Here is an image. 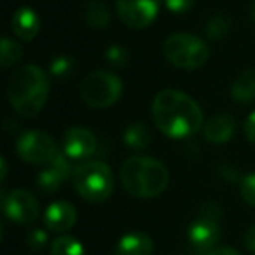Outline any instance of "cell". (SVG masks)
<instances>
[{"mask_svg":"<svg viewBox=\"0 0 255 255\" xmlns=\"http://www.w3.org/2000/svg\"><path fill=\"white\" fill-rule=\"evenodd\" d=\"M229 19H227V16L224 14H215L212 16V18L208 19V23H206V35L210 37V39L213 40H219L222 39V37L227 35V32H229Z\"/></svg>","mask_w":255,"mask_h":255,"instance_id":"23","label":"cell"},{"mask_svg":"<svg viewBox=\"0 0 255 255\" xmlns=\"http://www.w3.org/2000/svg\"><path fill=\"white\" fill-rule=\"evenodd\" d=\"M72 173H74V170L68 164L67 156L60 152L56 159L51 161L49 164H46V168L40 170L39 177H37V185L46 194H53L72 177Z\"/></svg>","mask_w":255,"mask_h":255,"instance_id":"12","label":"cell"},{"mask_svg":"<svg viewBox=\"0 0 255 255\" xmlns=\"http://www.w3.org/2000/svg\"><path fill=\"white\" fill-rule=\"evenodd\" d=\"M77 222V210L68 201L51 203L44 212V224L54 233H67Z\"/></svg>","mask_w":255,"mask_h":255,"instance_id":"13","label":"cell"},{"mask_svg":"<svg viewBox=\"0 0 255 255\" xmlns=\"http://www.w3.org/2000/svg\"><path fill=\"white\" fill-rule=\"evenodd\" d=\"M16 150L23 161L30 164H44V166L60 156L54 140L44 131L23 133L16 143Z\"/></svg>","mask_w":255,"mask_h":255,"instance_id":"8","label":"cell"},{"mask_svg":"<svg viewBox=\"0 0 255 255\" xmlns=\"http://www.w3.org/2000/svg\"><path fill=\"white\" fill-rule=\"evenodd\" d=\"M161 0H116L121 21L129 28H147L159 14Z\"/></svg>","mask_w":255,"mask_h":255,"instance_id":"9","label":"cell"},{"mask_svg":"<svg viewBox=\"0 0 255 255\" xmlns=\"http://www.w3.org/2000/svg\"><path fill=\"white\" fill-rule=\"evenodd\" d=\"M164 56L173 67L182 70H196L210 58V47L192 33H173L164 42Z\"/></svg>","mask_w":255,"mask_h":255,"instance_id":"6","label":"cell"},{"mask_svg":"<svg viewBox=\"0 0 255 255\" xmlns=\"http://www.w3.org/2000/svg\"><path fill=\"white\" fill-rule=\"evenodd\" d=\"M164 4L173 14H185L194 5V0H164Z\"/></svg>","mask_w":255,"mask_h":255,"instance_id":"27","label":"cell"},{"mask_svg":"<svg viewBox=\"0 0 255 255\" xmlns=\"http://www.w3.org/2000/svg\"><path fill=\"white\" fill-rule=\"evenodd\" d=\"M47 243V234L46 231L42 229H32L28 234H26V245H28L32 250L39 252L42 250L44 247H46Z\"/></svg>","mask_w":255,"mask_h":255,"instance_id":"26","label":"cell"},{"mask_svg":"<svg viewBox=\"0 0 255 255\" xmlns=\"http://www.w3.org/2000/svg\"><path fill=\"white\" fill-rule=\"evenodd\" d=\"M5 171H7V164H5V159L2 157V180L5 178Z\"/></svg>","mask_w":255,"mask_h":255,"instance_id":"32","label":"cell"},{"mask_svg":"<svg viewBox=\"0 0 255 255\" xmlns=\"http://www.w3.org/2000/svg\"><path fill=\"white\" fill-rule=\"evenodd\" d=\"M49 72L53 77L60 79V81H65V79L72 77L75 72V61L72 56H67V54H61V56H56L51 60L49 65Z\"/></svg>","mask_w":255,"mask_h":255,"instance_id":"21","label":"cell"},{"mask_svg":"<svg viewBox=\"0 0 255 255\" xmlns=\"http://www.w3.org/2000/svg\"><path fill=\"white\" fill-rule=\"evenodd\" d=\"M208 255H241V254L238 250H234V248H231V247H220V248L212 250Z\"/></svg>","mask_w":255,"mask_h":255,"instance_id":"30","label":"cell"},{"mask_svg":"<svg viewBox=\"0 0 255 255\" xmlns=\"http://www.w3.org/2000/svg\"><path fill=\"white\" fill-rule=\"evenodd\" d=\"M231 96L240 103L255 102V68H245L231 84Z\"/></svg>","mask_w":255,"mask_h":255,"instance_id":"17","label":"cell"},{"mask_svg":"<svg viewBox=\"0 0 255 255\" xmlns=\"http://www.w3.org/2000/svg\"><path fill=\"white\" fill-rule=\"evenodd\" d=\"M12 32L21 40H33L40 30V18L33 9L19 7L11 18Z\"/></svg>","mask_w":255,"mask_h":255,"instance_id":"16","label":"cell"},{"mask_svg":"<svg viewBox=\"0 0 255 255\" xmlns=\"http://www.w3.org/2000/svg\"><path fill=\"white\" fill-rule=\"evenodd\" d=\"M49 77L37 65H25L14 70L7 84L11 107L21 117H35L49 96Z\"/></svg>","mask_w":255,"mask_h":255,"instance_id":"2","label":"cell"},{"mask_svg":"<svg viewBox=\"0 0 255 255\" xmlns=\"http://www.w3.org/2000/svg\"><path fill=\"white\" fill-rule=\"evenodd\" d=\"M245 136L248 138V142L255 143V112H252L247 117V123H245Z\"/></svg>","mask_w":255,"mask_h":255,"instance_id":"28","label":"cell"},{"mask_svg":"<svg viewBox=\"0 0 255 255\" xmlns=\"http://www.w3.org/2000/svg\"><path fill=\"white\" fill-rule=\"evenodd\" d=\"M236 121L231 114H217L203 124V135L210 143H226L233 138Z\"/></svg>","mask_w":255,"mask_h":255,"instance_id":"14","label":"cell"},{"mask_svg":"<svg viewBox=\"0 0 255 255\" xmlns=\"http://www.w3.org/2000/svg\"><path fill=\"white\" fill-rule=\"evenodd\" d=\"M152 119L168 138L184 140L196 135L203 126V110L196 100L177 89H164L152 102Z\"/></svg>","mask_w":255,"mask_h":255,"instance_id":"1","label":"cell"},{"mask_svg":"<svg viewBox=\"0 0 255 255\" xmlns=\"http://www.w3.org/2000/svg\"><path fill=\"white\" fill-rule=\"evenodd\" d=\"M79 93L82 102L91 109H109L121 98L123 82L112 72L95 70L84 77Z\"/></svg>","mask_w":255,"mask_h":255,"instance_id":"7","label":"cell"},{"mask_svg":"<svg viewBox=\"0 0 255 255\" xmlns=\"http://www.w3.org/2000/svg\"><path fill=\"white\" fill-rule=\"evenodd\" d=\"M240 192L247 205L255 206V173L243 177V180L240 182Z\"/></svg>","mask_w":255,"mask_h":255,"instance_id":"24","label":"cell"},{"mask_svg":"<svg viewBox=\"0 0 255 255\" xmlns=\"http://www.w3.org/2000/svg\"><path fill=\"white\" fill-rule=\"evenodd\" d=\"M51 255H86V250L74 236H60L51 243Z\"/></svg>","mask_w":255,"mask_h":255,"instance_id":"20","label":"cell"},{"mask_svg":"<svg viewBox=\"0 0 255 255\" xmlns=\"http://www.w3.org/2000/svg\"><path fill=\"white\" fill-rule=\"evenodd\" d=\"M245 247H247L248 252L255 255V224H252L245 233Z\"/></svg>","mask_w":255,"mask_h":255,"instance_id":"29","label":"cell"},{"mask_svg":"<svg viewBox=\"0 0 255 255\" xmlns=\"http://www.w3.org/2000/svg\"><path fill=\"white\" fill-rule=\"evenodd\" d=\"M84 19L88 23L89 28L93 30H103L110 21V11L103 2L100 0H93L86 5Z\"/></svg>","mask_w":255,"mask_h":255,"instance_id":"19","label":"cell"},{"mask_svg":"<svg viewBox=\"0 0 255 255\" xmlns=\"http://www.w3.org/2000/svg\"><path fill=\"white\" fill-rule=\"evenodd\" d=\"M154 241L149 234L142 231L128 233L117 241L114 248V255H152Z\"/></svg>","mask_w":255,"mask_h":255,"instance_id":"15","label":"cell"},{"mask_svg":"<svg viewBox=\"0 0 255 255\" xmlns=\"http://www.w3.org/2000/svg\"><path fill=\"white\" fill-rule=\"evenodd\" d=\"M121 184L135 198H156L170 184V173L161 161L147 156H133L121 166Z\"/></svg>","mask_w":255,"mask_h":255,"instance_id":"3","label":"cell"},{"mask_svg":"<svg viewBox=\"0 0 255 255\" xmlns=\"http://www.w3.org/2000/svg\"><path fill=\"white\" fill-rule=\"evenodd\" d=\"M105 58L112 67H124L128 63V51L121 46H110L105 53Z\"/></svg>","mask_w":255,"mask_h":255,"instance_id":"25","label":"cell"},{"mask_svg":"<svg viewBox=\"0 0 255 255\" xmlns=\"http://www.w3.org/2000/svg\"><path fill=\"white\" fill-rule=\"evenodd\" d=\"M250 18L255 21V0H252V4H250Z\"/></svg>","mask_w":255,"mask_h":255,"instance_id":"31","label":"cell"},{"mask_svg":"<svg viewBox=\"0 0 255 255\" xmlns=\"http://www.w3.org/2000/svg\"><path fill=\"white\" fill-rule=\"evenodd\" d=\"M72 184L86 201L103 203L114 191V175L103 161H86L74 168Z\"/></svg>","mask_w":255,"mask_h":255,"instance_id":"4","label":"cell"},{"mask_svg":"<svg viewBox=\"0 0 255 255\" xmlns=\"http://www.w3.org/2000/svg\"><path fill=\"white\" fill-rule=\"evenodd\" d=\"M123 140L129 149L143 150L150 145L152 136H150V129L143 123H131L124 129Z\"/></svg>","mask_w":255,"mask_h":255,"instance_id":"18","label":"cell"},{"mask_svg":"<svg viewBox=\"0 0 255 255\" xmlns=\"http://www.w3.org/2000/svg\"><path fill=\"white\" fill-rule=\"evenodd\" d=\"M96 147H98L96 136L86 128H70L63 136V154L72 161L86 163V159L95 156Z\"/></svg>","mask_w":255,"mask_h":255,"instance_id":"11","label":"cell"},{"mask_svg":"<svg viewBox=\"0 0 255 255\" xmlns=\"http://www.w3.org/2000/svg\"><path fill=\"white\" fill-rule=\"evenodd\" d=\"M220 219H222V210L215 201H208L201 206L198 217L192 220L187 231L189 247L194 254L208 255L217 248L222 238Z\"/></svg>","mask_w":255,"mask_h":255,"instance_id":"5","label":"cell"},{"mask_svg":"<svg viewBox=\"0 0 255 255\" xmlns=\"http://www.w3.org/2000/svg\"><path fill=\"white\" fill-rule=\"evenodd\" d=\"M23 58V49L16 40L4 37L2 39V54H0V60H2V67L11 68L12 65H16Z\"/></svg>","mask_w":255,"mask_h":255,"instance_id":"22","label":"cell"},{"mask_svg":"<svg viewBox=\"0 0 255 255\" xmlns=\"http://www.w3.org/2000/svg\"><path fill=\"white\" fill-rule=\"evenodd\" d=\"M2 206H4L5 217L16 224H32L40 213L39 201L32 192L25 189H14L9 194H4Z\"/></svg>","mask_w":255,"mask_h":255,"instance_id":"10","label":"cell"}]
</instances>
